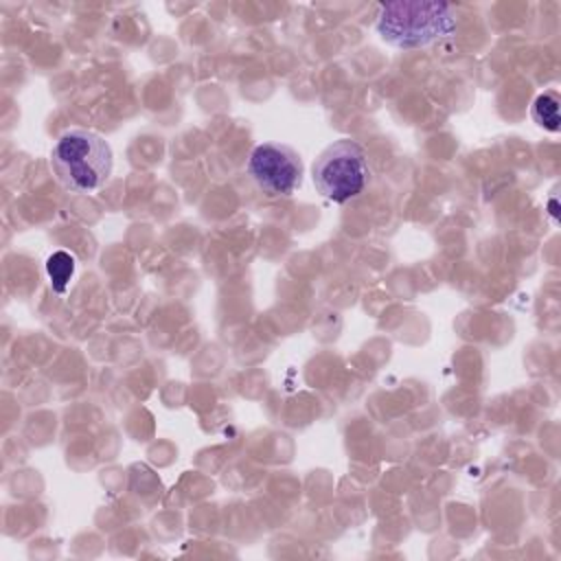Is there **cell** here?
I'll list each match as a JSON object with an SVG mask.
<instances>
[{"mask_svg": "<svg viewBox=\"0 0 561 561\" xmlns=\"http://www.w3.org/2000/svg\"><path fill=\"white\" fill-rule=\"evenodd\" d=\"M248 173L265 195L289 197L302 184V160L287 145L263 142L252 149Z\"/></svg>", "mask_w": 561, "mask_h": 561, "instance_id": "4", "label": "cell"}, {"mask_svg": "<svg viewBox=\"0 0 561 561\" xmlns=\"http://www.w3.org/2000/svg\"><path fill=\"white\" fill-rule=\"evenodd\" d=\"M50 167L66 191L92 193L112 173V147L92 129H68L50 151Z\"/></svg>", "mask_w": 561, "mask_h": 561, "instance_id": "2", "label": "cell"}, {"mask_svg": "<svg viewBox=\"0 0 561 561\" xmlns=\"http://www.w3.org/2000/svg\"><path fill=\"white\" fill-rule=\"evenodd\" d=\"M548 213H550V217L557 221V199H554V195H552L550 202H548Z\"/></svg>", "mask_w": 561, "mask_h": 561, "instance_id": "7", "label": "cell"}, {"mask_svg": "<svg viewBox=\"0 0 561 561\" xmlns=\"http://www.w3.org/2000/svg\"><path fill=\"white\" fill-rule=\"evenodd\" d=\"M46 272L50 278V285L57 294H64L72 274H75V256L66 250H57L46 261Z\"/></svg>", "mask_w": 561, "mask_h": 561, "instance_id": "6", "label": "cell"}, {"mask_svg": "<svg viewBox=\"0 0 561 561\" xmlns=\"http://www.w3.org/2000/svg\"><path fill=\"white\" fill-rule=\"evenodd\" d=\"M530 118L548 131H559V94L554 90L541 92L530 105Z\"/></svg>", "mask_w": 561, "mask_h": 561, "instance_id": "5", "label": "cell"}, {"mask_svg": "<svg viewBox=\"0 0 561 561\" xmlns=\"http://www.w3.org/2000/svg\"><path fill=\"white\" fill-rule=\"evenodd\" d=\"M368 182V156L364 147L351 138L335 140L313 162V184L318 193L335 204L359 197Z\"/></svg>", "mask_w": 561, "mask_h": 561, "instance_id": "3", "label": "cell"}, {"mask_svg": "<svg viewBox=\"0 0 561 561\" xmlns=\"http://www.w3.org/2000/svg\"><path fill=\"white\" fill-rule=\"evenodd\" d=\"M456 13L445 2L397 0L379 7L377 33L397 48L430 46L456 31Z\"/></svg>", "mask_w": 561, "mask_h": 561, "instance_id": "1", "label": "cell"}]
</instances>
